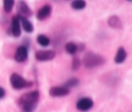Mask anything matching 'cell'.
<instances>
[{"label": "cell", "instance_id": "cell-14", "mask_svg": "<svg viewBox=\"0 0 132 112\" xmlns=\"http://www.w3.org/2000/svg\"><path fill=\"white\" fill-rule=\"evenodd\" d=\"M65 49L68 54L74 55L78 52V45L73 42H69L65 44Z\"/></svg>", "mask_w": 132, "mask_h": 112}, {"label": "cell", "instance_id": "cell-11", "mask_svg": "<svg viewBox=\"0 0 132 112\" xmlns=\"http://www.w3.org/2000/svg\"><path fill=\"white\" fill-rule=\"evenodd\" d=\"M108 24L111 28L115 29H120L122 28V23L120 18L116 15L110 16L108 20Z\"/></svg>", "mask_w": 132, "mask_h": 112}, {"label": "cell", "instance_id": "cell-2", "mask_svg": "<svg viewBox=\"0 0 132 112\" xmlns=\"http://www.w3.org/2000/svg\"><path fill=\"white\" fill-rule=\"evenodd\" d=\"M106 59L101 54L92 51L87 52L82 59V63L86 68L93 69L103 65Z\"/></svg>", "mask_w": 132, "mask_h": 112}, {"label": "cell", "instance_id": "cell-5", "mask_svg": "<svg viewBox=\"0 0 132 112\" xmlns=\"http://www.w3.org/2000/svg\"><path fill=\"white\" fill-rule=\"evenodd\" d=\"M56 53L53 50H39L35 53V58L40 62H47L54 59Z\"/></svg>", "mask_w": 132, "mask_h": 112}, {"label": "cell", "instance_id": "cell-20", "mask_svg": "<svg viewBox=\"0 0 132 112\" xmlns=\"http://www.w3.org/2000/svg\"><path fill=\"white\" fill-rule=\"evenodd\" d=\"M5 95H6L5 90L3 87L0 86V100H1V99H3V98L5 97Z\"/></svg>", "mask_w": 132, "mask_h": 112}, {"label": "cell", "instance_id": "cell-12", "mask_svg": "<svg viewBox=\"0 0 132 112\" xmlns=\"http://www.w3.org/2000/svg\"><path fill=\"white\" fill-rule=\"evenodd\" d=\"M126 58L127 53L124 47H120L118 49L116 54L115 56L114 62L117 64H121V63H122L126 60Z\"/></svg>", "mask_w": 132, "mask_h": 112}, {"label": "cell", "instance_id": "cell-19", "mask_svg": "<svg viewBox=\"0 0 132 112\" xmlns=\"http://www.w3.org/2000/svg\"><path fill=\"white\" fill-rule=\"evenodd\" d=\"M81 66V60L78 57H74L72 59L71 62V69L72 71H78Z\"/></svg>", "mask_w": 132, "mask_h": 112}, {"label": "cell", "instance_id": "cell-10", "mask_svg": "<svg viewBox=\"0 0 132 112\" xmlns=\"http://www.w3.org/2000/svg\"><path fill=\"white\" fill-rule=\"evenodd\" d=\"M52 7L50 5H45L38 10L36 14V18L39 21H44L51 14Z\"/></svg>", "mask_w": 132, "mask_h": 112}, {"label": "cell", "instance_id": "cell-13", "mask_svg": "<svg viewBox=\"0 0 132 112\" xmlns=\"http://www.w3.org/2000/svg\"><path fill=\"white\" fill-rule=\"evenodd\" d=\"M18 17L23 30L27 33H32L33 30H34V26H33L32 23L27 18H26L20 17V16H18Z\"/></svg>", "mask_w": 132, "mask_h": 112}, {"label": "cell", "instance_id": "cell-16", "mask_svg": "<svg viewBox=\"0 0 132 112\" xmlns=\"http://www.w3.org/2000/svg\"><path fill=\"white\" fill-rule=\"evenodd\" d=\"M71 7L75 11H81L86 7V2L85 0H73Z\"/></svg>", "mask_w": 132, "mask_h": 112}, {"label": "cell", "instance_id": "cell-6", "mask_svg": "<svg viewBox=\"0 0 132 112\" xmlns=\"http://www.w3.org/2000/svg\"><path fill=\"white\" fill-rule=\"evenodd\" d=\"M17 16L20 17H24L28 18L29 17L32 15V11L30 9L26 2H25L23 0L19 1L17 5Z\"/></svg>", "mask_w": 132, "mask_h": 112}, {"label": "cell", "instance_id": "cell-18", "mask_svg": "<svg viewBox=\"0 0 132 112\" xmlns=\"http://www.w3.org/2000/svg\"><path fill=\"white\" fill-rule=\"evenodd\" d=\"M3 9L5 12L10 13L13 9L14 6V0H3Z\"/></svg>", "mask_w": 132, "mask_h": 112}, {"label": "cell", "instance_id": "cell-1", "mask_svg": "<svg viewBox=\"0 0 132 112\" xmlns=\"http://www.w3.org/2000/svg\"><path fill=\"white\" fill-rule=\"evenodd\" d=\"M40 93L38 90H33L23 94L18 100V105L23 112H33L37 108Z\"/></svg>", "mask_w": 132, "mask_h": 112}, {"label": "cell", "instance_id": "cell-17", "mask_svg": "<svg viewBox=\"0 0 132 112\" xmlns=\"http://www.w3.org/2000/svg\"><path fill=\"white\" fill-rule=\"evenodd\" d=\"M79 84L80 80L78 78H77V77H73V78L68 79V81L63 84V86L65 87L66 88L70 90L71 88H73V87L78 86Z\"/></svg>", "mask_w": 132, "mask_h": 112}, {"label": "cell", "instance_id": "cell-4", "mask_svg": "<svg viewBox=\"0 0 132 112\" xmlns=\"http://www.w3.org/2000/svg\"><path fill=\"white\" fill-rule=\"evenodd\" d=\"M94 106V102L91 98L82 97L78 99L76 104V108L78 111L82 112H86L92 109Z\"/></svg>", "mask_w": 132, "mask_h": 112}, {"label": "cell", "instance_id": "cell-15", "mask_svg": "<svg viewBox=\"0 0 132 112\" xmlns=\"http://www.w3.org/2000/svg\"><path fill=\"white\" fill-rule=\"evenodd\" d=\"M36 41H37L38 44L39 45L44 47H46L49 46L51 43L50 39L47 36L43 34H40L38 35L37 38H36Z\"/></svg>", "mask_w": 132, "mask_h": 112}, {"label": "cell", "instance_id": "cell-9", "mask_svg": "<svg viewBox=\"0 0 132 112\" xmlns=\"http://www.w3.org/2000/svg\"><path fill=\"white\" fill-rule=\"evenodd\" d=\"M21 23L18 16H14L11 21V26L10 29L11 34L15 38H18L21 36Z\"/></svg>", "mask_w": 132, "mask_h": 112}, {"label": "cell", "instance_id": "cell-7", "mask_svg": "<svg viewBox=\"0 0 132 112\" xmlns=\"http://www.w3.org/2000/svg\"><path fill=\"white\" fill-rule=\"evenodd\" d=\"M70 93V90L62 86H53L49 90V94L53 97H62Z\"/></svg>", "mask_w": 132, "mask_h": 112}, {"label": "cell", "instance_id": "cell-8", "mask_svg": "<svg viewBox=\"0 0 132 112\" xmlns=\"http://www.w3.org/2000/svg\"><path fill=\"white\" fill-rule=\"evenodd\" d=\"M28 48L24 45H20L16 49L14 54V60L18 63L25 62L28 58Z\"/></svg>", "mask_w": 132, "mask_h": 112}, {"label": "cell", "instance_id": "cell-22", "mask_svg": "<svg viewBox=\"0 0 132 112\" xmlns=\"http://www.w3.org/2000/svg\"><path fill=\"white\" fill-rule=\"evenodd\" d=\"M53 1H54V2H63V1H69V0H53Z\"/></svg>", "mask_w": 132, "mask_h": 112}, {"label": "cell", "instance_id": "cell-3", "mask_svg": "<svg viewBox=\"0 0 132 112\" xmlns=\"http://www.w3.org/2000/svg\"><path fill=\"white\" fill-rule=\"evenodd\" d=\"M10 82L12 87L16 90L30 87L33 85V82L32 81H27L23 77L16 73H13L11 75Z\"/></svg>", "mask_w": 132, "mask_h": 112}, {"label": "cell", "instance_id": "cell-21", "mask_svg": "<svg viewBox=\"0 0 132 112\" xmlns=\"http://www.w3.org/2000/svg\"><path fill=\"white\" fill-rule=\"evenodd\" d=\"M77 45H78V51L82 52L86 49V46L84 44H77Z\"/></svg>", "mask_w": 132, "mask_h": 112}, {"label": "cell", "instance_id": "cell-23", "mask_svg": "<svg viewBox=\"0 0 132 112\" xmlns=\"http://www.w3.org/2000/svg\"><path fill=\"white\" fill-rule=\"evenodd\" d=\"M127 1H128V2H132V0H127Z\"/></svg>", "mask_w": 132, "mask_h": 112}]
</instances>
